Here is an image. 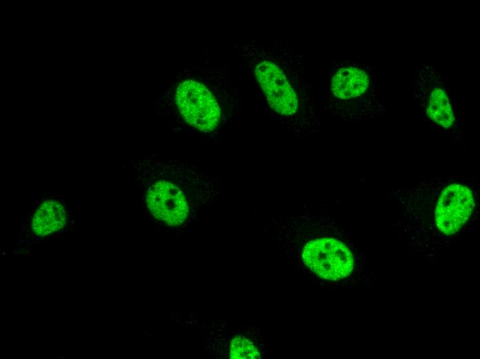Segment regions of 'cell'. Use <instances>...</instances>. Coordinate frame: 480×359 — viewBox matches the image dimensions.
I'll list each match as a JSON object with an SVG mask.
<instances>
[{
    "instance_id": "6",
    "label": "cell",
    "mask_w": 480,
    "mask_h": 359,
    "mask_svg": "<svg viewBox=\"0 0 480 359\" xmlns=\"http://www.w3.org/2000/svg\"><path fill=\"white\" fill-rule=\"evenodd\" d=\"M369 84L366 72L355 67L338 70L332 77V93L341 99H351L363 94Z\"/></svg>"
},
{
    "instance_id": "7",
    "label": "cell",
    "mask_w": 480,
    "mask_h": 359,
    "mask_svg": "<svg viewBox=\"0 0 480 359\" xmlns=\"http://www.w3.org/2000/svg\"><path fill=\"white\" fill-rule=\"evenodd\" d=\"M66 222L63 206L55 201H45L32 218V229L36 235L44 236L60 230Z\"/></svg>"
},
{
    "instance_id": "8",
    "label": "cell",
    "mask_w": 480,
    "mask_h": 359,
    "mask_svg": "<svg viewBox=\"0 0 480 359\" xmlns=\"http://www.w3.org/2000/svg\"><path fill=\"white\" fill-rule=\"evenodd\" d=\"M427 113L431 119L444 128H448L454 123V117L448 97L440 88L432 91Z\"/></svg>"
},
{
    "instance_id": "1",
    "label": "cell",
    "mask_w": 480,
    "mask_h": 359,
    "mask_svg": "<svg viewBox=\"0 0 480 359\" xmlns=\"http://www.w3.org/2000/svg\"><path fill=\"white\" fill-rule=\"evenodd\" d=\"M163 170L146 191V206L157 220L179 226L189 218L192 199L209 196L214 184L202 171L180 163H168Z\"/></svg>"
},
{
    "instance_id": "2",
    "label": "cell",
    "mask_w": 480,
    "mask_h": 359,
    "mask_svg": "<svg viewBox=\"0 0 480 359\" xmlns=\"http://www.w3.org/2000/svg\"><path fill=\"white\" fill-rule=\"evenodd\" d=\"M299 245V256L304 267L321 279L340 280L354 270V255L339 239L310 233Z\"/></svg>"
},
{
    "instance_id": "9",
    "label": "cell",
    "mask_w": 480,
    "mask_h": 359,
    "mask_svg": "<svg viewBox=\"0 0 480 359\" xmlns=\"http://www.w3.org/2000/svg\"><path fill=\"white\" fill-rule=\"evenodd\" d=\"M261 354L260 349L254 342L249 338L237 336L233 338L229 346V356L230 358H259Z\"/></svg>"
},
{
    "instance_id": "4",
    "label": "cell",
    "mask_w": 480,
    "mask_h": 359,
    "mask_svg": "<svg viewBox=\"0 0 480 359\" xmlns=\"http://www.w3.org/2000/svg\"><path fill=\"white\" fill-rule=\"evenodd\" d=\"M473 208V196L468 187L453 184L441 193L435 208V222L445 235L457 233L469 218Z\"/></svg>"
},
{
    "instance_id": "5",
    "label": "cell",
    "mask_w": 480,
    "mask_h": 359,
    "mask_svg": "<svg viewBox=\"0 0 480 359\" xmlns=\"http://www.w3.org/2000/svg\"><path fill=\"white\" fill-rule=\"evenodd\" d=\"M255 75L274 112L286 117L297 113L299 108L297 95L278 66L263 61L257 66Z\"/></svg>"
},
{
    "instance_id": "3",
    "label": "cell",
    "mask_w": 480,
    "mask_h": 359,
    "mask_svg": "<svg viewBox=\"0 0 480 359\" xmlns=\"http://www.w3.org/2000/svg\"><path fill=\"white\" fill-rule=\"evenodd\" d=\"M174 99L179 112L190 126L203 132L212 131L218 126L221 119L219 106L201 82L182 81L177 86Z\"/></svg>"
}]
</instances>
